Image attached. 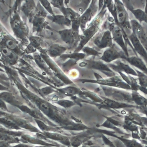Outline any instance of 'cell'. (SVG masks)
Masks as SVG:
<instances>
[{"label": "cell", "instance_id": "1", "mask_svg": "<svg viewBox=\"0 0 147 147\" xmlns=\"http://www.w3.org/2000/svg\"><path fill=\"white\" fill-rule=\"evenodd\" d=\"M108 12L104 2L103 6L100 11L96 15L91 22L87 26L85 30L81 35L80 41L78 47L74 51V53H79L87 43L93 39L95 36L99 33L102 26L107 18Z\"/></svg>", "mask_w": 147, "mask_h": 147}, {"label": "cell", "instance_id": "2", "mask_svg": "<svg viewBox=\"0 0 147 147\" xmlns=\"http://www.w3.org/2000/svg\"><path fill=\"white\" fill-rule=\"evenodd\" d=\"M107 29L111 33L113 41L123 51L127 57H129L127 45H129L134 53V51L130 41L128 39L127 34L123 29H122L118 26L116 25L114 18L109 13L107 16Z\"/></svg>", "mask_w": 147, "mask_h": 147}, {"label": "cell", "instance_id": "3", "mask_svg": "<svg viewBox=\"0 0 147 147\" xmlns=\"http://www.w3.org/2000/svg\"><path fill=\"white\" fill-rule=\"evenodd\" d=\"M95 80H79L82 83H88L99 84L101 86L114 88L124 89L125 90H131V87L123 80L118 74L113 77L103 78L96 72H94Z\"/></svg>", "mask_w": 147, "mask_h": 147}, {"label": "cell", "instance_id": "4", "mask_svg": "<svg viewBox=\"0 0 147 147\" xmlns=\"http://www.w3.org/2000/svg\"><path fill=\"white\" fill-rule=\"evenodd\" d=\"M79 65L80 67L99 71L107 76V77H113L117 74L108 66L107 64L100 60H96L95 57H91L89 59H84L79 63Z\"/></svg>", "mask_w": 147, "mask_h": 147}, {"label": "cell", "instance_id": "5", "mask_svg": "<svg viewBox=\"0 0 147 147\" xmlns=\"http://www.w3.org/2000/svg\"><path fill=\"white\" fill-rule=\"evenodd\" d=\"M114 2L116 7L118 26L125 31L127 35H129L132 31L127 9L122 2V1L116 0Z\"/></svg>", "mask_w": 147, "mask_h": 147}, {"label": "cell", "instance_id": "6", "mask_svg": "<svg viewBox=\"0 0 147 147\" xmlns=\"http://www.w3.org/2000/svg\"><path fill=\"white\" fill-rule=\"evenodd\" d=\"M103 92L106 96V98L114 100L129 104L132 102L131 93L126 91L120 90L117 88L101 86L97 88Z\"/></svg>", "mask_w": 147, "mask_h": 147}, {"label": "cell", "instance_id": "7", "mask_svg": "<svg viewBox=\"0 0 147 147\" xmlns=\"http://www.w3.org/2000/svg\"><path fill=\"white\" fill-rule=\"evenodd\" d=\"M127 56L120 47L114 43L113 45L106 49L99 58V60L106 64L112 63L118 60L125 61Z\"/></svg>", "mask_w": 147, "mask_h": 147}, {"label": "cell", "instance_id": "8", "mask_svg": "<svg viewBox=\"0 0 147 147\" xmlns=\"http://www.w3.org/2000/svg\"><path fill=\"white\" fill-rule=\"evenodd\" d=\"M99 12V1H91L87 9L81 15L80 28L82 32Z\"/></svg>", "mask_w": 147, "mask_h": 147}, {"label": "cell", "instance_id": "9", "mask_svg": "<svg viewBox=\"0 0 147 147\" xmlns=\"http://www.w3.org/2000/svg\"><path fill=\"white\" fill-rule=\"evenodd\" d=\"M94 45L99 49L102 50L112 47L114 44L111 32L108 29H101L93 39Z\"/></svg>", "mask_w": 147, "mask_h": 147}, {"label": "cell", "instance_id": "10", "mask_svg": "<svg viewBox=\"0 0 147 147\" xmlns=\"http://www.w3.org/2000/svg\"><path fill=\"white\" fill-rule=\"evenodd\" d=\"M61 38L65 42L69 48L75 49L78 47L80 41L81 35L79 32L71 29H67L59 32Z\"/></svg>", "mask_w": 147, "mask_h": 147}, {"label": "cell", "instance_id": "11", "mask_svg": "<svg viewBox=\"0 0 147 147\" xmlns=\"http://www.w3.org/2000/svg\"><path fill=\"white\" fill-rule=\"evenodd\" d=\"M107 65L116 74L117 72H122L126 74L128 76L137 77V74L135 70L131 67L125 61L118 60L112 63L107 64Z\"/></svg>", "mask_w": 147, "mask_h": 147}, {"label": "cell", "instance_id": "12", "mask_svg": "<svg viewBox=\"0 0 147 147\" xmlns=\"http://www.w3.org/2000/svg\"><path fill=\"white\" fill-rule=\"evenodd\" d=\"M132 31L147 51V34L143 27L135 20H130Z\"/></svg>", "mask_w": 147, "mask_h": 147}, {"label": "cell", "instance_id": "13", "mask_svg": "<svg viewBox=\"0 0 147 147\" xmlns=\"http://www.w3.org/2000/svg\"><path fill=\"white\" fill-rule=\"evenodd\" d=\"M128 39L130 41L132 47H133L135 55L138 56L144 61L147 66V51L145 48L140 44L135 34L132 32L128 35Z\"/></svg>", "mask_w": 147, "mask_h": 147}, {"label": "cell", "instance_id": "14", "mask_svg": "<svg viewBox=\"0 0 147 147\" xmlns=\"http://www.w3.org/2000/svg\"><path fill=\"white\" fill-rule=\"evenodd\" d=\"M122 2L126 9L133 14L136 19L135 20L140 24L142 22H145L147 24V1L144 11L140 9H134L130 1H122Z\"/></svg>", "mask_w": 147, "mask_h": 147}, {"label": "cell", "instance_id": "15", "mask_svg": "<svg viewBox=\"0 0 147 147\" xmlns=\"http://www.w3.org/2000/svg\"><path fill=\"white\" fill-rule=\"evenodd\" d=\"M11 23L12 29L17 36H18L21 39H23L24 37L27 36L28 35L27 27H26L24 24L18 16L17 18H14L13 21L11 22Z\"/></svg>", "mask_w": 147, "mask_h": 147}, {"label": "cell", "instance_id": "16", "mask_svg": "<svg viewBox=\"0 0 147 147\" xmlns=\"http://www.w3.org/2000/svg\"><path fill=\"white\" fill-rule=\"evenodd\" d=\"M125 61L127 62L130 65L135 67L140 72L146 74L147 76V66L144 62L140 57L138 56H132L127 57Z\"/></svg>", "mask_w": 147, "mask_h": 147}, {"label": "cell", "instance_id": "17", "mask_svg": "<svg viewBox=\"0 0 147 147\" xmlns=\"http://www.w3.org/2000/svg\"><path fill=\"white\" fill-rule=\"evenodd\" d=\"M0 52L4 58V60L8 63L14 65L17 61V54L14 51L6 47H2L0 48Z\"/></svg>", "mask_w": 147, "mask_h": 147}, {"label": "cell", "instance_id": "18", "mask_svg": "<svg viewBox=\"0 0 147 147\" xmlns=\"http://www.w3.org/2000/svg\"><path fill=\"white\" fill-rule=\"evenodd\" d=\"M2 44L3 47H6L14 51L17 54V53L19 54L20 52V49L19 48V45L17 41L10 35H7L5 37H4L3 39L2 40Z\"/></svg>", "mask_w": 147, "mask_h": 147}, {"label": "cell", "instance_id": "19", "mask_svg": "<svg viewBox=\"0 0 147 147\" xmlns=\"http://www.w3.org/2000/svg\"><path fill=\"white\" fill-rule=\"evenodd\" d=\"M131 95L132 102H133L136 106L138 107H147V98L142 95L138 92L132 91Z\"/></svg>", "mask_w": 147, "mask_h": 147}, {"label": "cell", "instance_id": "20", "mask_svg": "<svg viewBox=\"0 0 147 147\" xmlns=\"http://www.w3.org/2000/svg\"><path fill=\"white\" fill-rule=\"evenodd\" d=\"M67 47L58 44L52 45L49 48L48 53L52 57L61 56L67 51Z\"/></svg>", "mask_w": 147, "mask_h": 147}, {"label": "cell", "instance_id": "21", "mask_svg": "<svg viewBox=\"0 0 147 147\" xmlns=\"http://www.w3.org/2000/svg\"><path fill=\"white\" fill-rule=\"evenodd\" d=\"M53 22L60 26H65L67 27H70L71 26V22L64 15H57L53 16L52 17L49 18Z\"/></svg>", "mask_w": 147, "mask_h": 147}, {"label": "cell", "instance_id": "22", "mask_svg": "<svg viewBox=\"0 0 147 147\" xmlns=\"http://www.w3.org/2000/svg\"><path fill=\"white\" fill-rule=\"evenodd\" d=\"M61 93L65 96L73 97L76 95H79L81 92L80 89L74 87H68L60 90Z\"/></svg>", "mask_w": 147, "mask_h": 147}, {"label": "cell", "instance_id": "23", "mask_svg": "<svg viewBox=\"0 0 147 147\" xmlns=\"http://www.w3.org/2000/svg\"><path fill=\"white\" fill-rule=\"evenodd\" d=\"M84 54H85L86 57L91 56V57H100L102 53H100L99 51L96 50V49L91 47H90L85 46L83 47L81 50Z\"/></svg>", "mask_w": 147, "mask_h": 147}, {"label": "cell", "instance_id": "24", "mask_svg": "<svg viewBox=\"0 0 147 147\" xmlns=\"http://www.w3.org/2000/svg\"><path fill=\"white\" fill-rule=\"evenodd\" d=\"M33 2L27 1L26 4H24L22 7V10L23 12L27 14V16L32 18V16L35 11L34 4H32Z\"/></svg>", "mask_w": 147, "mask_h": 147}, {"label": "cell", "instance_id": "25", "mask_svg": "<svg viewBox=\"0 0 147 147\" xmlns=\"http://www.w3.org/2000/svg\"><path fill=\"white\" fill-rule=\"evenodd\" d=\"M137 74V79L139 85L141 87L147 88V76L146 74L138 71V69H135Z\"/></svg>", "mask_w": 147, "mask_h": 147}, {"label": "cell", "instance_id": "26", "mask_svg": "<svg viewBox=\"0 0 147 147\" xmlns=\"http://www.w3.org/2000/svg\"><path fill=\"white\" fill-rule=\"evenodd\" d=\"M0 99L4 101H6L14 105L16 102L13 95L8 92H3L0 94Z\"/></svg>", "mask_w": 147, "mask_h": 147}, {"label": "cell", "instance_id": "27", "mask_svg": "<svg viewBox=\"0 0 147 147\" xmlns=\"http://www.w3.org/2000/svg\"><path fill=\"white\" fill-rule=\"evenodd\" d=\"M57 104L65 108L71 107L74 105H75V104H76L73 101L67 100H63V99L58 101Z\"/></svg>", "mask_w": 147, "mask_h": 147}, {"label": "cell", "instance_id": "28", "mask_svg": "<svg viewBox=\"0 0 147 147\" xmlns=\"http://www.w3.org/2000/svg\"><path fill=\"white\" fill-rule=\"evenodd\" d=\"M40 3H42V5L43 6V7L47 10L49 13L51 14L52 16L53 15V11L52 9L51 5L50 4V3L48 1H40Z\"/></svg>", "mask_w": 147, "mask_h": 147}, {"label": "cell", "instance_id": "29", "mask_svg": "<svg viewBox=\"0 0 147 147\" xmlns=\"http://www.w3.org/2000/svg\"><path fill=\"white\" fill-rule=\"evenodd\" d=\"M30 41H31V45L34 47H37L40 46L41 40L39 38L33 36L30 39Z\"/></svg>", "mask_w": 147, "mask_h": 147}, {"label": "cell", "instance_id": "30", "mask_svg": "<svg viewBox=\"0 0 147 147\" xmlns=\"http://www.w3.org/2000/svg\"><path fill=\"white\" fill-rule=\"evenodd\" d=\"M53 92V89L48 88V87L44 88H43L41 89V93H43V94L44 95H47L48 94H49L52 93Z\"/></svg>", "mask_w": 147, "mask_h": 147}, {"label": "cell", "instance_id": "31", "mask_svg": "<svg viewBox=\"0 0 147 147\" xmlns=\"http://www.w3.org/2000/svg\"><path fill=\"white\" fill-rule=\"evenodd\" d=\"M0 108L3 109L4 110H7V108L6 107V104H5V101L2 100L1 99H0Z\"/></svg>", "mask_w": 147, "mask_h": 147}, {"label": "cell", "instance_id": "32", "mask_svg": "<svg viewBox=\"0 0 147 147\" xmlns=\"http://www.w3.org/2000/svg\"><path fill=\"white\" fill-rule=\"evenodd\" d=\"M138 91H140L141 92L147 95V88H144V87H141L140 86L139 89H138Z\"/></svg>", "mask_w": 147, "mask_h": 147}, {"label": "cell", "instance_id": "33", "mask_svg": "<svg viewBox=\"0 0 147 147\" xmlns=\"http://www.w3.org/2000/svg\"><path fill=\"white\" fill-rule=\"evenodd\" d=\"M77 70H75V71H74V70H71V75H73V77H77Z\"/></svg>", "mask_w": 147, "mask_h": 147}, {"label": "cell", "instance_id": "34", "mask_svg": "<svg viewBox=\"0 0 147 147\" xmlns=\"http://www.w3.org/2000/svg\"><path fill=\"white\" fill-rule=\"evenodd\" d=\"M0 70H1V69H0Z\"/></svg>", "mask_w": 147, "mask_h": 147}, {"label": "cell", "instance_id": "35", "mask_svg": "<svg viewBox=\"0 0 147 147\" xmlns=\"http://www.w3.org/2000/svg\"></svg>", "mask_w": 147, "mask_h": 147}]
</instances>
